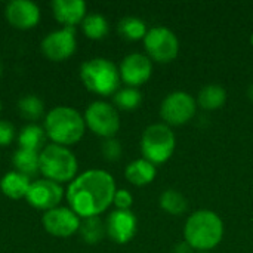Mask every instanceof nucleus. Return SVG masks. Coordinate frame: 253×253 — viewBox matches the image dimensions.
Here are the masks:
<instances>
[{
  "instance_id": "obj_1",
  "label": "nucleus",
  "mask_w": 253,
  "mask_h": 253,
  "mask_svg": "<svg viewBox=\"0 0 253 253\" xmlns=\"http://www.w3.org/2000/svg\"><path fill=\"white\" fill-rule=\"evenodd\" d=\"M114 178L99 169L87 170L74 178L67 190L70 209L79 218H93L105 212L114 200Z\"/></svg>"
},
{
  "instance_id": "obj_2",
  "label": "nucleus",
  "mask_w": 253,
  "mask_h": 253,
  "mask_svg": "<svg viewBox=\"0 0 253 253\" xmlns=\"http://www.w3.org/2000/svg\"><path fill=\"white\" fill-rule=\"evenodd\" d=\"M184 237L196 252H211L224 237V222L213 211H196L185 221Z\"/></svg>"
},
{
  "instance_id": "obj_3",
  "label": "nucleus",
  "mask_w": 253,
  "mask_h": 253,
  "mask_svg": "<svg viewBox=\"0 0 253 253\" xmlns=\"http://www.w3.org/2000/svg\"><path fill=\"white\" fill-rule=\"evenodd\" d=\"M84 117L70 107H56L44 119L46 135L58 145H73L84 133Z\"/></svg>"
},
{
  "instance_id": "obj_4",
  "label": "nucleus",
  "mask_w": 253,
  "mask_h": 253,
  "mask_svg": "<svg viewBox=\"0 0 253 253\" xmlns=\"http://www.w3.org/2000/svg\"><path fill=\"white\" fill-rule=\"evenodd\" d=\"M80 79L93 93L101 96L114 95L120 86V71L114 62L105 58H93L82 64Z\"/></svg>"
},
{
  "instance_id": "obj_5",
  "label": "nucleus",
  "mask_w": 253,
  "mask_h": 253,
  "mask_svg": "<svg viewBox=\"0 0 253 253\" xmlns=\"http://www.w3.org/2000/svg\"><path fill=\"white\" fill-rule=\"evenodd\" d=\"M176 145V138L170 126L165 123H154L145 127L141 136V153L142 159L148 160L153 165L166 163Z\"/></svg>"
},
{
  "instance_id": "obj_6",
  "label": "nucleus",
  "mask_w": 253,
  "mask_h": 253,
  "mask_svg": "<svg viewBox=\"0 0 253 253\" xmlns=\"http://www.w3.org/2000/svg\"><path fill=\"white\" fill-rule=\"evenodd\" d=\"M40 172L53 182H67L77 173V159L65 147L49 144L40 151Z\"/></svg>"
},
{
  "instance_id": "obj_7",
  "label": "nucleus",
  "mask_w": 253,
  "mask_h": 253,
  "mask_svg": "<svg viewBox=\"0 0 253 253\" xmlns=\"http://www.w3.org/2000/svg\"><path fill=\"white\" fill-rule=\"evenodd\" d=\"M147 56L159 64H169L179 53V40L176 34L166 27H153L144 37Z\"/></svg>"
},
{
  "instance_id": "obj_8",
  "label": "nucleus",
  "mask_w": 253,
  "mask_h": 253,
  "mask_svg": "<svg viewBox=\"0 0 253 253\" xmlns=\"http://www.w3.org/2000/svg\"><path fill=\"white\" fill-rule=\"evenodd\" d=\"M197 110V101L184 90L169 93L160 105V117L168 126H182L188 123Z\"/></svg>"
},
{
  "instance_id": "obj_9",
  "label": "nucleus",
  "mask_w": 253,
  "mask_h": 253,
  "mask_svg": "<svg viewBox=\"0 0 253 253\" xmlns=\"http://www.w3.org/2000/svg\"><path fill=\"white\" fill-rule=\"evenodd\" d=\"M84 123L93 133L108 139L114 138L120 129V116L117 108L111 104L95 101L86 108Z\"/></svg>"
},
{
  "instance_id": "obj_10",
  "label": "nucleus",
  "mask_w": 253,
  "mask_h": 253,
  "mask_svg": "<svg viewBox=\"0 0 253 253\" xmlns=\"http://www.w3.org/2000/svg\"><path fill=\"white\" fill-rule=\"evenodd\" d=\"M76 30L74 27H64L52 31L42 42V52L50 61H65L76 52Z\"/></svg>"
},
{
  "instance_id": "obj_11",
  "label": "nucleus",
  "mask_w": 253,
  "mask_h": 253,
  "mask_svg": "<svg viewBox=\"0 0 253 253\" xmlns=\"http://www.w3.org/2000/svg\"><path fill=\"white\" fill-rule=\"evenodd\" d=\"M62 196H64L62 187L58 182L44 178L31 182L25 199L30 206L47 212L50 209L58 208L59 202L62 200Z\"/></svg>"
},
{
  "instance_id": "obj_12",
  "label": "nucleus",
  "mask_w": 253,
  "mask_h": 253,
  "mask_svg": "<svg viewBox=\"0 0 253 253\" xmlns=\"http://www.w3.org/2000/svg\"><path fill=\"white\" fill-rule=\"evenodd\" d=\"M43 228L55 237H70L80 228V218L68 208H55L42 218Z\"/></svg>"
},
{
  "instance_id": "obj_13",
  "label": "nucleus",
  "mask_w": 253,
  "mask_h": 253,
  "mask_svg": "<svg viewBox=\"0 0 253 253\" xmlns=\"http://www.w3.org/2000/svg\"><path fill=\"white\" fill-rule=\"evenodd\" d=\"M120 79L129 87H139L147 83L153 73L151 59L144 53H130L120 64Z\"/></svg>"
},
{
  "instance_id": "obj_14",
  "label": "nucleus",
  "mask_w": 253,
  "mask_h": 253,
  "mask_svg": "<svg viewBox=\"0 0 253 253\" xmlns=\"http://www.w3.org/2000/svg\"><path fill=\"white\" fill-rule=\"evenodd\" d=\"M138 228V221L133 212L130 211H113L105 221L107 236L117 245L129 243Z\"/></svg>"
},
{
  "instance_id": "obj_15",
  "label": "nucleus",
  "mask_w": 253,
  "mask_h": 253,
  "mask_svg": "<svg viewBox=\"0 0 253 253\" xmlns=\"http://www.w3.org/2000/svg\"><path fill=\"white\" fill-rule=\"evenodd\" d=\"M4 15L12 27L28 30L37 25L40 19V9L30 0H12L6 4Z\"/></svg>"
},
{
  "instance_id": "obj_16",
  "label": "nucleus",
  "mask_w": 253,
  "mask_h": 253,
  "mask_svg": "<svg viewBox=\"0 0 253 253\" xmlns=\"http://www.w3.org/2000/svg\"><path fill=\"white\" fill-rule=\"evenodd\" d=\"M53 16L65 27H74L86 16V3L83 0H53Z\"/></svg>"
},
{
  "instance_id": "obj_17",
  "label": "nucleus",
  "mask_w": 253,
  "mask_h": 253,
  "mask_svg": "<svg viewBox=\"0 0 253 253\" xmlns=\"http://www.w3.org/2000/svg\"><path fill=\"white\" fill-rule=\"evenodd\" d=\"M157 175V168L156 165L150 163L148 160L145 159H138V160H133L130 162L126 169H125V176L126 179L136 185V187H144V185H148L154 181Z\"/></svg>"
},
{
  "instance_id": "obj_18",
  "label": "nucleus",
  "mask_w": 253,
  "mask_h": 253,
  "mask_svg": "<svg viewBox=\"0 0 253 253\" xmlns=\"http://www.w3.org/2000/svg\"><path fill=\"white\" fill-rule=\"evenodd\" d=\"M30 185H31L30 178L22 175V173H19V172H16V170L7 172L1 178V181H0L1 193L6 197L13 199V200H19V199L25 197Z\"/></svg>"
},
{
  "instance_id": "obj_19",
  "label": "nucleus",
  "mask_w": 253,
  "mask_h": 253,
  "mask_svg": "<svg viewBox=\"0 0 253 253\" xmlns=\"http://www.w3.org/2000/svg\"><path fill=\"white\" fill-rule=\"evenodd\" d=\"M227 90L221 84H206L197 95V105L206 111H215L225 105Z\"/></svg>"
},
{
  "instance_id": "obj_20",
  "label": "nucleus",
  "mask_w": 253,
  "mask_h": 253,
  "mask_svg": "<svg viewBox=\"0 0 253 253\" xmlns=\"http://www.w3.org/2000/svg\"><path fill=\"white\" fill-rule=\"evenodd\" d=\"M40 153L30 151V150H22L18 148L13 154V166L16 172L25 175V176H33L37 172H40Z\"/></svg>"
},
{
  "instance_id": "obj_21",
  "label": "nucleus",
  "mask_w": 253,
  "mask_h": 253,
  "mask_svg": "<svg viewBox=\"0 0 253 253\" xmlns=\"http://www.w3.org/2000/svg\"><path fill=\"white\" fill-rule=\"evenodd\" d=\"M159 203H160V208L166 213L173 215V216H179V215L185 213L188 209V202H187L185 196L182 193L173 190V188L165 190L160 194Z\"/></svg>"
},
{
  "instance_id": "obj_22",
  "label": "nucleus",
  "mask_w": 253,
  "mask_h": 253,
  "mask_svg": "<svg viewBox=\"0 0 253 253\" xmlns=\"http://www.w3.org/2000/svg\"><path fill=\"white\" fill-rule=\"evenodd\" d=\"M46 132L37 126V125H28L25 126L18 136V144L19 148L22 150H30V151H36L39 153L40 148H44V141H46Z\"/></svg>"
},
{
  "instance_id": "obj_23",
  "label": "nucleus",
  "mask_w": 253,
  "mask_h": 253,
  "mask_svg": "<svg viewBox=\"0 0 253 253\" xmlns=\"http://www.w3.org/2000/svg\"><path fill=\"white\" fill-rule=\"evenodd\" d=\"M82 28L86 37L93 39V40H99L104 39L108 34V21L101 15V13H89L84 16V19L82 21Z\"/></svg>"
},
{
  "instance_id": "obj_24",
  "label": "nucleus",
  "mask_w": 253,
  "mask_h": 253,
  "mask_svg": "<svg viewBox=\"0 0 253 253\" xmlns=\"http://www.w3.org/2000/svg\"><path fill=\"white\" fill-rule=\"evenodd\" d=\"M119 33L122 37L127 39V40H144V37L148 33L147 24L136 18V16H126L119 22Z\"/></svg>"
},
{
  "instance_id": "obj_25",
  "label": "nucleus",
  "mask_w": 253,
  "mask_h": 253,
  "mask_svg": "<svg viewBox=\"0 0 253 253\" xmlns=\"http://www.w3.org/2000/svg\"><path fill=\"white\" fill-rule=\"evenodd\" d=\"M83 240L89 245H95L98 242L102 240V237L107 234L105 231V224L101 221L99 216H93V218H86L79 228Z\"/></svg>"
},
{
  "instance_id": "obj_26",
  "label": "nucleus",
  "mask_w": 253,
  "mask_h": 253,
  "mask_svg": "<svg viewBox=\"0 0 253 253\" xmlns=\"http://www.w3.org/2000/svg\"><path fill=\"white\" fill-rule=\"evenodd\" d=\"M113 101L116 104V107H119L120 110L125 111H132L136 110L141 102H142V93L139 92L138 87H125L117 90L113 95Z\"/></svg>"
},
{
  "instance_id": "obj_27",
  "label": "nucleus",
  "mask_w": 253,
  "mask_h": 253,
  "mask_svg": "<svg viewBox=\"0 0 253 253\" xmlns=\"http://www.w3.org/2000/svg\"><path fill=\"white\" fill-rule=\"evenodd\" d=\"M18 110H19V114L25 120L36 122L37 119H40L43 116L44 105H43L42 99L37 98L36 95H27V96H24V98L19 99Z\"/></svg>"
},
{
  "instance_id": "obj_28",
  "label": "nucleus",
  "mask_w": 253,
  "mask_h": 253,
  "mask_svg": "<svg viewBox=\"0 0 253 253\" xmlns=\"http://www.w3.org/2000/svg\"><path fill=\"white\" fill-rule=\"evenodd\" d=\"M102 154L110 162L119 160L120 156H122V144H120V141L116 139V138L105 139V142L102 144Z\"/></svg>"
},
{
  "instance_id": "obj_29",
  "label": "nucleus",
  "mask_w": 253,
  "mask_h": 253,
  "mask_svg": "<svg viewBox=\"0 0 253 253\" xmlns=\"http://www.w3.org/2000/svg\"><path fill=\"white\" fill-rule=\"evenodd\" d=\"M113 203L119 211H130V206L133 203V197L127 190H117L114 194Z\"/></svg>"
},
{
  "instance_id": "obj_30",
  "label": "nucleus",
  "mask_w": 253,
  "mask_h": 253,
  "mask_svg": "<svg viewBox=\"0 0 253 253\" xmlns=\"http://www.w3.org/2000/svg\"><path fill=\"white\" fill-rule=\"evenodd\" d=\"M13 135H15L13 125H10L6 120H0V145L1 147L9 145L13 139Z\"/></svg>"
},
{
  "instance_id": "obj_31",
  "label": "nucleus",
  "mask_w": 253,
  "mask_h": 253,
  "mask_svg": "<svg viewBox=\"0 0 253 253\" xmlns=\"http://www.w3.org/2000/svg\"><path fill=\"white\" fill-rule=\"evenodd\" d=\"M173 253H194V249L187 243V242H182V243H178L173 249Z\"/></svg>"
},
{
  "instance_id": "obj_32",
  "label": "nucleus",
  "mask_w": 253,
  "mask_h": 253,
  "mask_svg": "<svg viewBox=\"0 0 253 253\" xmlns=\"http://www.w3.org/2000/svg\"><path fill=\"white\" fill-rule=\"evenodd\" d=\"M248 96H249V98L253 101V84H251V86H249V89H248Z\"/></svg>"
},
{
  "instance_id": "obj_33",
  "label": "nucleus",
  "mask_w": 253,
  "mask_h": 253,
  "mask_svg": "<svg viewBox=\"0 0 253 253\" xmlns=\"http://www.w3.org/2000/svg\"><path fill=\"white\" fill-rule=\"evenodd\" d=\"M251 43H252V44H253V34H252V36H251Z\"/></svg>"
},
{
  "instance_id": "obj_34",
  "label": "nucleus",
  "mask_w": 253,
  "mask_h": 253,
  "mask_svg": "<svg viewBox=\"0 0 253 253\" xmlns=\"http://www.w3.org/2000/svg\"><path fill=\"white\" fill-rule=\"evenodd\" d=\"M1 70H3V68H1V64H0V76H1Z\"/></svg>"
},
{
  "instance_id": "obj_35",
  "label": "nucleus",
  "mask_w": 253,
  "mask_h": 253,
  "mask_svg": "<svg viewBox=\"0 0 253 253\" xmlns=\"http://www.w3.org/2000/svg\"><path fill=\"white\" fill-rule=\"evenodd\" d=\"M197 253H211V252H197Z\"/></svg>"
},
{
  "instance_id": "obj_36",
  "label": "nucleus",
  "mask_w": 253,
  "mask_h": 253,
  "mask_svg": "<svg viewBox=\"0 0 253 253\" xmlns=\"http://www.w3.org/2000/svg\"><path fill=\"white\" fill-rule=\"evenodd\" d=\"M0 110H1V102H0Z\"/></svg>"
}]
</instances>
